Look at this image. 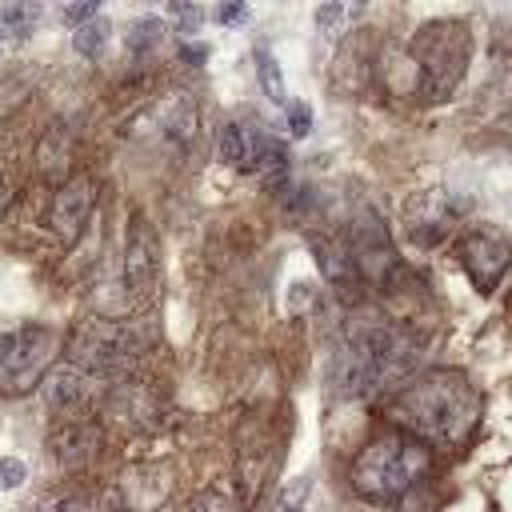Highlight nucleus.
<instances>
[{
	"label": "nucleus",
	"instance_id": "f257e3e1",
	"mask_svg": "<svg viewBox=\"0 0 512 512\" xmlns=\"http://www.w3.org/2000/svg\"><path fill=\"white\" fill-rule=\"evenodd\" d=\"M392 420L412 436L440 448H456L480 420V396L460 372H424L388 396Z\"/></svg>",
	"mask_w": 512,
	"mask_h": 512
},
{
	"label": "nucleus",
	"instance_id": "f03ea898",
	"mask_svg": "<svg viewBox=\"0 0 512 512\" xmlns=\"http://www.w3.org/2000/svg\"><path fill=\"white\" fill-rule=\"evenodd\" d=\"M420 360V344L408 328L388 324L380 316H356L348 324L340 348V388L352 396H372L380 388L400 384Z\"/></svg>",
	"mask_w": 512,
	"mask_h": 512
},
{
	"label": "nucleus",
	"instance_id": "7ed1b4c3",
	"mask_svg": "<svg viewBox=\"0 0 512 512\" xmlns=\"http://www.w3.org/2000/svg\"><path fill=\"white\" fill-rule=\"evenodd\" d=\"M428 464L432 460L420 440L404 432H384V436H372L352 460V488L364 500L392 504L428 476Z\"/></svg>",
	"mask_w": 512,
	"mask_h": 512
},
{
	"label": "nucleus",
	"instance_id": "20e7f679",
	"mask_svg": "<svg viewBox=\"0 0 512 512\" xmlns=\"http://www.w3.org/2000/svg\"><path fill=\"white\" fill-rule=\"evenodd\" d=\"M412 60H416V88L424 100L452 96L468 64V28L460 20H436L420 28L412 40Z\"/></svg>",
	"mask_w": 512,
	"mask_h": 512
},
{
	"label": "nucleus",
	"instance_id": "39448f33",
	"mask_svg": "<svg viewBox=\"0 0 512 512\" xmlns=\"http://www.w3.org/2000/svg\"><path fill=\"white\" fill-rule=\"evenodd\" d=\"M56 352V332L44 324H24L0 336V388L24 392L36 384L44 364Z\"/></svg>",
	"mask_w": 512,
	"mask_h": 512
},
{
	"label": "nucleus",
	"instance_id": "423d86ee",
	"mask_svg": "<svg viewBox=\"0 0 512 512\" xmlns=\"http://www.w3.org/2000/svg\"><path fill=\"white\" fill-rule=\"evenodd\" d=\"M76 352V368L88 372H116L128 368L140 356V336L124 324H108V320H88L80 328V336L72 340Z\"/></svg>",
	"mask_w": 512,
	"mask_h": 512
},
{
	"label": "nucleus",
	"instance_id": "0eeeda50",
	"mask_svg": "<svg viewBox=\"0 0 512 512\" xmlns=\"http://www.w3.org/2000/svg\"><path fill=\"white\" fill-rule=\"evenodd\" d=\"M352 260H356V272L368 276L372 284L380 288H392V280L400 276V256L380 224V216L372 208H360L356 220H352V244H348Z\"/></svg>",
	"mask_w": 512,
	"mask_h": 512
},
{
	"label": "nucleus",
	"instance_id": "6e6552de",
	"mask_svg": "<svg viewBox=\"0 0 512 512\" xmlns=\"http://www.w3.org/2000/svg\"><path fill=\"white\" fill-rule=\"evenodd\" d=\"M456 256H460L468 280H472L480 292H492V288L500 284V276L508 272V264H512V248H508L500 236H492V232H472V236H464V240L456 244Z\"/></svg>",
	"mask_w": 512,
	"mask_h": 512
},
{
	"label": "nucleus",
	"instance_id": "1a4fd4ad",
	"mask_svg": "<svg viewBox=\"0 0 512 512\" xmlns=\"http://www.w3.org/2000/svg\"><path fill=\"white\" fill-rule=\"evenodd\" d=\"M156 276H160V248H156V236L148 228V220H132V232L124 240V288L144 300L152 296L156 288Z\"/></svg>",
	"mask_w": 512,
	"mask_h": 512
},
{
	"label": "nucleus",
	"instance_id": "9d476101",
	"mask_svg": "<svg viewBox=\"0 0 512 512\" xmlns=\"http://www.w3.org/2000/svg\"><path fill=\"white\" fill-rule=\"evenodd\" d=\"M88 212H92V180L88 176H76V180H68L60 192H56V200H52V212H48V224H52V232L60 236V240H76L80 236V228L88 224Z\"/></svg>",
	"mask_w": 512,
	"mask_h": 512
},
{
	"label": "nucleus",
	"instance_id": "9b49d317",
	"mask_svg": "<svg viewBox=\"0 0 512 512\" xmlns=\"http://www.w3.org/2000/svg\"><path fill=\"white\" fill-rule=\"evenodd\" d=\"M312 252H316V268L324 272V280L332 284V288H340V292H348L352 284H356V260H352V252L344 248V244H336V240H328V236H312Z\"/></svg>",
	"mask_w": 512,
	"mask_h": 512
},
{
	"label": "nucleus",
	"instance_id": "f8f14e48",
	"mask_svg": "<svg viewBox=\"0 0 512 512\" xmlns=\"http://www.w3.org/2000/svg\"><path fill=\"white\" fill-rule=\"evenodd\" d=\"M52 456H56V464H64V468L88 464V460L96 456V432L84 428V424H64V428H56V432H52Z\"/></svg>",
	"mask_w": 512,
	"mask_h": 512
},
{
	"label": "nucleus",
	"instance_id": "ddd939ff",
	"mask_svg": "<svg viewBox=\"0 0 512 512\" xmlns=\"http://www.w3.org/2000/svg\"><path fill=\"white\" fill-rule=\"evenodd\" d=\"M84 368H76V364H56L48 376H44V384H40V396H44V404L48 408H72L80 396H84Z\"/></svg>",
	"mask_w": 512,
	"mask_h": 512
},
{
	"label": "nucleus",
	"instance_id": "4468645a",
	"mask_svg": "<svg viewBox=\"0 0 512 512\" xmlns=\"http://www.w3.org/2000/svg\"><path fill=\"white\" fill-rule=\"evenodd\" d=\"M260 140H264V136L248 132L244 124H224L220 136H216V148H220V160H224V164H232V168H252Z\"/></svg>",
	"mask_w": 512,
	"mask_h": 512
},
{
	"label": "nucleus",
	"instance_id": "2eb2a0df",
	"mask_svg": "<svg viewBox=\"0 0 512 512\" xmlns=\"http://www.w3.org/2000/svg\"><path fill=\"white\" fill-rule=\"evenodd\" d=\"M160 124H164V136L176 140V144H188L196 136V104H188L184 96H172L160 112Z\"/></svg>",
	"mask_w": 512,
	"mask_h": 512
},
{
	"label": "nucleus",
	"instance_id": "dca6fc26",
	"mask_svg": "<svg viewBox=\"0 0 512 512\" xmlns=\"http://www.w3.org/2000/svg\"><path fill=\"white\" fill-rule=\"evenodd\" d=\"M252 60H256V72H260V88H264V96H268L272 104H288V88H284V76H280V64H276L272 48L260 44V48L252 52Z\"/></svg>",
	"mask_w": 512,
	"mask_h": 512
},
{
	"label": "nucleus",
	"instance_id": "f3484780",
	"mask_svg": "<svg viewBox=\"0 0 512 512\" xmlns=\"http://www.w3.org/2000/svg\"><path fill=\"white\" fill-rule=\"evenodd\" d=\"M252 168H256L268 184H284V180H288V152H284V144H280V140H260Z\"/></svg>",
	"mask_w": 512,
	"mask_h": 512
},
{
	"label": "nucleus",
	"instance_id": "a211bd4d",
	"mask_svg": "<svg viewBox=\"0 0 512 512\" xmlns=\"http://www.w3.org/2000/svg\"><path fill=\"white\" fill-rule=\"evenodd\" d=\"M160 40H164V24H160L156 16H140V20H132V24H128V36H124V44H128L132 56H148V52H156Z\"/></svg>",
	"mask_w": 512,
	"mask_h": 512
},
{
	"label": "nucleus",
	"instance_id": "6ab92c4d",
	"mask_svg": "<svg viewBox=\"0 0 512 512\" xmlns=\"http://www.w3.org/2000/svg\"><path fill=\"white\" fill-rule=\"evenodd\" d=\"M108 32H112V24H108L104 16H96V20H88V24H80V28L72 32V48H76L80 56L96 60V56L108 48Z\"/></svg>",
	"mask_w": 512,
	"mask_h": 512
},
{
	"label": "nucleus",
	"instance_id": "aec40b11",
	"mask_svg": "<svg viewBox=\"0 0 512 512\" xmlns=\"http://www.w3.org/2000/svg\"><path fill=\"white\" fill-rule=\"evenodd\" d=\"M36 20H40V4H32V0H16V4H4L0 8V28L4 32L24 36V32H32Z\"/></svg>",
	"mask_w": 512,
	"mask_h": 512
},
{
	"label": "nucleus",
	"instance_id": "412c9836",
	"mask_svg": "<svg viewBox=\"0 0 512 512\" xmlns=\"http://www.w3.org/2000/svg\"><path fill=\"white\" fill-rule=\"evenodd\" d=\"M308 488H312V480H308V476L288 480V484L280 488V496L272 500V512H300V508H304V500H308Z\"/></svg>",
	"mask_w": 512,
	"mask_h": 512
},
{
	"label": "nucleus",
	"instance_id": "4be33fe9",
	"mask_svg": "<svg viewBox=\"0 0 512 512\" xmlns=\"http://www.w3.org/2000/svg\"><path fill=\"white\" fill-rule=\"evenodd\" d=\"M24 460H16V456H0V492H12V488H20L24 484Z\"/></svg>",
	"mask_w": 512,
	"mask_h": 512
},
{
	"label": "nucleus",
	"instance_id": "5701e85b",
	"mask_svg": "<svg viewBox=\"0 0 512 512\" xmlns=\"http://www.w3.org/2000/svg\"><path fill=\"white\" fill-rule=\"evenodd\" d=\"M56 512H124L120 504H108V500H84V496H68L56 504Z\"/></svg>",
	"mask_w": 512,
	"mask_h": 512
},
{
	"label": "nucleus",
	"instance_id": "b1692460",
	"mask_svg": "<svg viewBox=\"0 0 512 512\" xmlns=\"http://www.w3.org/2000/svg\"><path fill=\"white\" fill-rule=\"evenodd\" d=\"M344 16H348L344 4H320V8H316V28L328 32V36H336V24H340Z\"/></svg>",
	"mask_w": 512,
	"mask_h": 512
},
{
	"label": "nucleus",
	"instance_id": "393cba45",
	"mask_svg": "<svg viewBox=\"0 0 512 512\" xmlns=\"http://www.w3.org/2000/svg\"><path fill=\"white\" fill-rule=\"evenodd\" d=\"M288 132H292L296 140H304V136L312 132V112H308V104H288Z\"/></svg>",
	"mask_w": 512,
	"mask_h": 512
},
{
	"label": "nucleus",
	"instance_id": "a878e982",
	"mask_svg": "<svg viewBox=\"0 0 512 512\" xmlns=\"http://www.w3.org/2000/svg\"><path fill=\"white\" fill-rule=\"evenodd\" d=\"M168 12L180 16V32H196L200 20H204V8H196V4H172Z\"/></svg>",
	"mask_w": 512,
	"mask_h": 512
},
{
	"label": "nucleus",
	"instance_id": "bb28decb",
	"mask_svg": "<svg viewBox=\"0 0 512 512\" xmlns=\"http://www.w3.org/2000/svg\"><path fill=\"white\" fill-rule=\"evenodd\" d=\"M60 16H64L68 24H88V20L100 16V4H96V0H88V4H68Z\"/></svg>",
	"mask_w": 512,
	"mask_h": 512
},
{
	"label": "nucleus",
	"instance_id": "cd10ccee",
	"mask_svg": "<svg viewBox=\"0 0 512 512\" xmlns=\"http://www.w3.org/2000/svg\"><path fill=\"white\" fill-rule=\"evenodd\" d=\"M216 20H220V24H236V20H244V4H220V8H216Z\"/></svg>",
	"mask_w": 512,
	"mask_h": 512
},
{
	"label": "nucleus",
	"instance_id": "c85d7f7f",
	"mask_svg": "<svg viewBox=\"0 0 512 512\" xmlns=\"http://www.w3.org/2000/svg\"><path fill=\"white\" fill-rule=\"evenodd\" d=\"M204 56H208V52H204L200 44H196V48H192V44H184V60H204Z\"/></svg>",
	"mask_w": 512,
	"mask_h": 512
},
{
	"label": "nucleus",
	"instance_id": "c756f323",
	"mask_svg": "<svg viewBox=\"0 0 512 512\" xmlns=\"http://www.w3.org/2000/svg\"><path fill=\"white\" fill-rule=\"evenodd\" d=\"M4 200H8V184H4V176H0V208H4Z\"/></svg>",
	"mask_w": 512,
	"mask_h": 512
}]
</instances>
